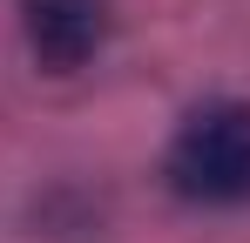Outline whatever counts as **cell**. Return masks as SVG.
<instances>
[{
	"instance_id": "cell-1",
	"label": "cell",
	"mask_w": 250,
	"mask_h": 243,
	"mask_svg": "<svg viewBox=\"0 0 250 243\" xmlns=\"http://www.w3.org/2000/svg\"><path fill=\"white\" fill-rule=\"evenodd\" d=\"M163 182L196 209H244L250 202V101L216 95L176 122L163 149Z\"/></svg>"
},
{
	"instance_id": "cell-2",
	"label": "cell",
	"mask_w": 250,
	"mask_h": 243,
	"mask_svg": "<svg viewBox=\"0 0 250 243\" xmlns=\"http://www.w3.org/2000/svg\"><path fill=\"white\" fill-rule=\"evenodd\" d=\"M21 34L47 75H75L108 47V0H21Z\"/></svg>"
}]
</instances>
